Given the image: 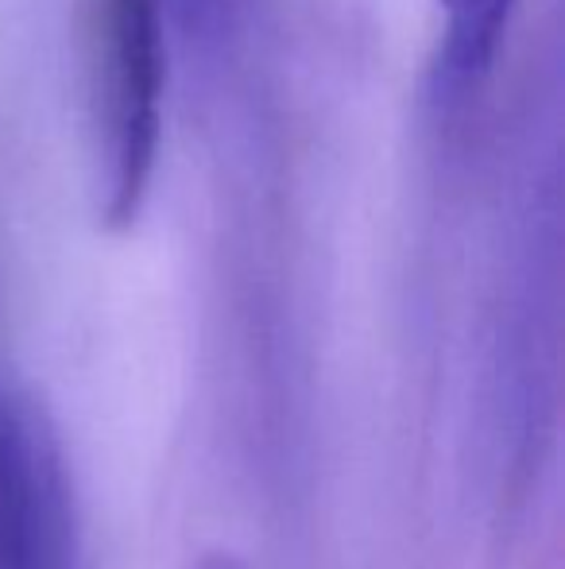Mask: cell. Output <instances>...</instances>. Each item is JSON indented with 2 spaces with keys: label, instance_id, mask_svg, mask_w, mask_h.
Masks as SVG:
<instances>
[{
  "label": "cell",
  "instance_id": "1",
  "mask_svg": "<svg viewBox=\"0 0 565 569\" xmlns=\"http://www.w3.org/2000/svg\"><path fill=\"white\" fill-rule=\"evenodd\" d=\"M101 36V221L132 229L151 194L163 128V0H105Z\"/></svg>",
  "mask_w": 565,
  "mask_h": 569
},
{
  "label": "cell",
  "instance_id": "2",
  "mask_svg": "<svg viewBox=\"0 0 565 569\" xmlns=\"http://www.w3.org/2000/svg\"><path fill=\"white\" fill-rule=\"evenodd\" d=\"M0 569H78L62 446L20 391L0 388Z\"/></svg>",
  "mask_w": 565,
  "mask_h": 569
},
{
  "label": "cell",
  "instance_id": "4",
  "mask_svg": "<svg viewBox=\"0 0 565 569\" xmlns=\"http://www.w3.org/2000/svg\"><path fill=\"white\" fill-rule=\"evenodd\" d=\"M198 569H244V566L236 562L233 555H225V550H218V555H205L202 562H198Z\"/></svg>",
  "mask_w": 565,
  "mask_h": 569
},
{
  "label": "cell",
  "instance_id": "3",
  "mask_svg": "<svg viewBox=\"0 0 565 569\" xmlns=\"http://www.w3.org/2000/svg\"><path fill=\"white\" fill-rule=\"evenodd\" d=\"M434 4L445 16L434 67L437 90L465 93L492 70L519 0H434Z\"/></svg>",
  "mask_w": 565,
  "mask_h": 569
}]
</instances>
